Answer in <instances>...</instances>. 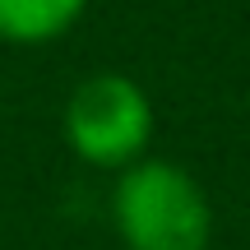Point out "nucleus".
Returning <instances> with one entry per match:
<instances>
[{
    "mask_svg": "<svg viewBox=\"0 0 250 250\" xmlns=\"http://www.w3.org/2000/svg\"><path fill=\"white\" fill-rule=\"evenodd\" d=\"M153 102L130 74H93L65 102V144L98 171H121L148 153Z\"/></svg>",
    "mask_w": 250,
    "mask_h": 250,
    "instance_id": "nucleus-2",
    "label": "nucleus"
},
{
    "mask_svg": "<svg viewBox=\"0 0 250 250\" xmlns=\"http://www.w3.org/2000/svg\"><path fill=\"white\" fill-rule=\"evenodd\" d=\"M88 0H0V37L14 46H42L79 23Z\"/></svg>",
    "mask_w": 250,
    "mask_h": 250,
    "instance_id": "nucleus-3",
    "label": "nucleus"
},
{
    "mask_svg": "<svg viewBox=\"0 0 250 250\" xmlns=\"http://www.w3.org/2000/svg\"><path fill=\"white\" fill-rule=\"evenodd\" d=\"M111 223L125 250H208L213 241L204 186L186 167L148 153L116 171Z\"/></svg>",
    "mask_w": 250,
    "mask_h": 250,
    "instance_id": "nucleus-1",
    "label": "nucleus"
}]
</instances>
